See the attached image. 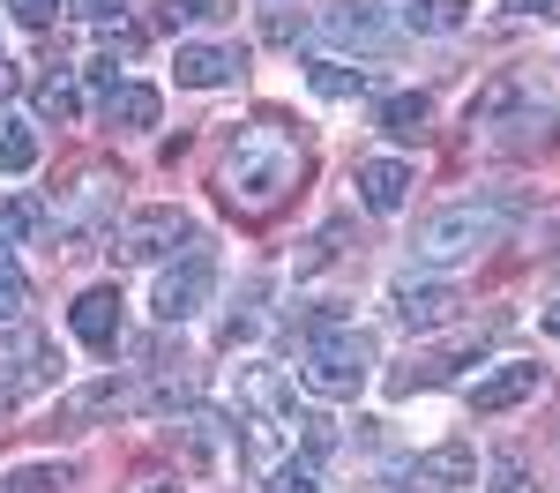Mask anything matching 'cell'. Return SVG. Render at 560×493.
Listing matches in <instances>:
<instances>
[{"instance_id": "29", "label": "cell", "mask_w": 560, "mask_h": 493, "mask_svg": "<svg viewBox=\"0 0 560 493\" xmlns=\"http://www.w3.org/2000/svg\"><path fill=\"white\" fill-rule=\"evenodd\" d=\"M232 15V0H165V23H224Z\"/></svg>"}, {"instance_id": "31", "label": "cell", "mask_w": 560, "mask_h": 493, "mask_svg": "<svg viewBox=\"0 0 560 493\" xmlns=\"http://www.w3.org/2000/svg\"><path fill=\"white\" fill-rule=\"evenodd\" d=\"M120 8H128V0H68L75 23H120Z\"/></svg>"}, {"instance_id": "4", "label": "cell", "mask_w": 560, "mask_h": 493, "mask_svg": "<svg viewBox=\"0 0 560 493\" xmlns=\"http://www.w3.org/2000/svg\"><path fill=\"white\" fill-rule=\"evenodd\" d=\"M478 128H486V142H501V150H530V142H553L560 113L538 105V97H523V83H493L486 97H471V134Z\"/></svg>"}, {"instance_id": "33", "label": "cell", "mask_w": 560, "mask_h": 493, "mask_svg": "<svg viewBox=\"0 0 560 493\" xmlns=\"http://www.w3.org/2000/svg\"><path fill=\"white\" fill-rule=\"evenodd\" d=\"M135 52H142V31L113 23V31H105V60H135Z\"/></svg>"}, {"instance_id": "25", "label": "cell", "mask_w": 560, "mask_h": 493, "mask_svg": "<svg viewBox=\"0 0 560 493\" xmlns=\"http://www.w3.org/2000/svg\"><path fill=\"white\" fill-rule=\"evenodd\" d=\"M23 307H31V284L15 269V247L0 239V321H23Z\"/></svg>"}, {"instance_id": "16", "label": "cell", "mask_w": 560, "mask_h": 493, "mask_svg": "<svg viewBox=\"0 0 560 493\" xmlns=\"http://www.w3.org/2000/svg\"><path fill=\"white\" fill-rule=\"evenodd\" d=\"M404 195H411V165H396V157H366L359 165V202L388 218V210H404Z\"/></svg>"}, {"instance_id": "5", "label": "cell", "mask_w": 560, "mask_h": 493, "mask_svg": "<svg viewBox=\"0 0 560 493\" xmlns=\"http://www.w3.org/2000/svg\"><path fill=\"white\" fill-rule=\"evenodd\" d=\"M52 382H60L52 344H45L38 329H23V321H0V397L23 403V397H38V389H52Z\"/></svg>"}, {"instance_id": "21", "label": "cell", "mask_w": 560, "mask_h": 493, "mask_svg": "<svg viewBox=\"0 0 560 493\" xmlns=\"http://www.w3.org/2000/svg\"><path fill=\"white\" fill-rule=\"evenodd\" d=\"M105 120L113 128H158V90L150 83H120L105 97Z\"/></svg>"}, {"instance_id": "22", "label": "cell", "mask_w": 560, "mask_h": 493, "mask_svg": "<svg viewBox=\"0 0 560 493\" xmlns=\"http://www.w3.org/2000/svg\"><path fill=\"white\" fill-rule=\"evenodd\" d=\"M261 479H269V493H322V456H314V448H292V456L269 463Z\"/></svg>"}, {"instance_id": "3", "label": "cell", "mask_w": 560, "mask_h": 493, "mask_svg": "<svg viewBox=\"0 0 560 493\" xmlns=\"http://www.w3.org/2000/svg\"><path fill=\"white\" fill-rule=\"evenodd\" d=\"M374 374V337L359 321H329L306 337V359H300V382L314 397H359Z\"/></svg>"}, {"instance_id": "30", "label": "cell", "mask_w": 560, "mask_h": 493, "mask_svg": "<svg viewBox=\"0 0 560 493\" xmlns=\"http://www.w3.org/2000/svg\"><path fill=\"white\" fill-rule=\"evenodd\" d=\"M68 479H75L68 463H60V471H52V463H38V471H15L8 486H15V493H60V486H68Z\"/></svg>"}, {"instance_id": "11", "label": "cell", "mask_w": 560, "mask_h": 493, "mask_svg": "<svg viewBox=\"0 0 560 493\" xmlns=\"http://www.w3.org/2000/svg\"><path fill=\"white\" fill-rule=\"evenodd\" d=\"M388 300H396V314H404L411 329H448V321L464 314V292H456V284H433V277H404Z\"/></svg>"}, {"instance_id": "38", "label": "cell", "mask_w": 560, "mask_h": 493, "mask_svg": "<svg viewBox=\"0 0 560 493\" xmlns=\"http://www.w3.org/2000/svg\"><path fill=\"white\" fill-rule=\"evenodd\" d=\"M8 411H15V403H8V397H0V419H8Z\"/></svg>"}, {"instance_id": "14", "label": "cell", "mask_w": 560, "mask_h": 493, "mask_svg": "<svg viewBox=\"0 0 560 493\" xmlns=\"http://www.w3.org/2000/svg\"><path fill=\"white\" fill-rule=\"evenodd\" d=\"M120 307H128V300H120V292H113V284H97V292H83V300H75V307H68V329H75V337H83L90 352H105V344H113V337H120Z\"/></svg>"}, {"instance_id": "20", "label": "cell", "mask_w": 560, "mask_h": 493, "mask_svg": "<svg viewBox=\"0 0 560 493\" xmlns=\"http://www.w3.org/2000/svg\"><path fill=\"white\" fill-rule=\"evenodd\" d=\"M433 120V105L419 97V90H396V97H382V134H396V142H419Z\"/></svg>"}, {"instance_id": "10", "label": "cell", "mask_w": 560, "mask_h": 493, "mask_svg": "<svg viewBox=\"0 0 560 493\" xmlns=\"http://www.w3.org/2000/svg\"><path fill=\"white\" fill-rule=\"evenodd\" d=\"M471 471H478L471 448H464V442H441V448L411 456V463L396 471V493H464V486H471Z\"/></svg>"}, {"instance_id": "1", "label": "cell", "mask_w": 560, "mask_h": 493, "mask_svg": "<svg viewBox=\"0 0 560 493\" xmlns=\"http://www.w3.org/2000/svg\"><path fill=\"white\" fill-rule=\"evenodd\" d=\"M300 165L306 157H300V142L284 134V120H255V128L240 134V150L224 157V202L261 218V210H277L300 187Z\"/></svg>"}, {"instance_id": "26", "label": "cell", "mask_w": 560, "mask_h": 493, "mask_svg": "<svg viewBox=\"0 0 560 493\" xmlns=\"http://www.w3.org/2000/svg\"><path fill=\"white\" fill-rule=\"evenodd\" d=\"M464 8H471V0H419L404 23H411V31H464Z\"/></svg>"}, {"instance_id": "24", "label": "cell", "mask_w": 560, "mask_h": 493, "mask_svg": "<svg viewBox=\"0 0 560 493\" xmlns=\"http://www.w3.org/2000/svg\"><path fill=\"white\" fill-rule=\"evenodd\" d=\"M31 105H38V120H75V113H83V90L68 83V75H45V83L31 90Z\"/></svg>"}, {"instance_id": "19", "label": "cell", "mask_w": 560, "mask_h": 493, "mask_svg": "<svg viewBox=\"0 0 560 493\" xmlns=\"http://www.w3.org/2000/svg\"><path fill=\"white\" fill-rule=\"evenodd\" d=\"M128 382H97V389H75V397H60V411H52V434L60 426H90V419H105V411H128Z\"/></svg>"}, {"instance_id": "12", "label": "cell", "mask_w": 560, "mask_h": 493, "mask_svg": "<svg viewBox=\"0 0 560 493\" xmlns=\"http://www.w3.org/2000/svg\"><path fill=\"white\" fill-rule=\"evenodd\" d=\"M232 434H240V426H232V419H217V411H202V403L173 411V442H179V456H187L195 471L224 463V442H232Z\"/></svg>"}, {"instance_id": "13", "label": "cell", "mask_w": 560, "mask_h": 493, "mask_svg": "<svg viewBox=\"0 0 560 493\" xmlns=\"http://www.w3.org/2000/svg\"><path fill=\"white\" fill-rule=\"evenodd\" d=\"M179 83L187 90H224V83H240V68H247V52L240 45H179Z\"/></svg>"}, {"instance_id": "34", "label": "cell", "mask_w": 560, "mask_h": 493, "mask_svg": "<svg viewBox=\"0 0 560 493\" xmlns=\"http://www.w3.org/2000/svg\"><path fill=\"white\" fill-rule=\"evenodd\" d=\"M15 90H23V68H15V60H0V105H8Z\"/></svg>"}, {"instance_id": "37", "label": "cell", "mask_w": 560, "mask_h": 493, "mask_svg": "<svg viewBox=\"0 0 560 493\" xmlns=\"http://www.w3.org/2000/svg\"><path fill=\"white\" fill-rule=\"evenodd\" d=\"M546 329H553V337H560V307H546Z\"/></svg>"}, {"instance_id": "7", "label": "cell", "mask_w": 560, "mask_h": 493, "mask_svg": "<svg viewBox=\"0 0 560 493\" xmlns=\"http://www.w3.org/2000/svg\"><path fill=\"white\" fill-rule=\"evenodd\" d=\"M306 38L314 45H366V52H382L396 31H388V15L374 0H329L314 23H306Z\"/></svg>"}, {"instance_id": "36", "label": "cell", "mask_w": 560, "mask_h": 493, "mask_svg": "<svg viewBox=\"0 0 560 493\" xmlns=\"http://www.w3.org/2000/svg\"><path fill=\"white\" fill-rule=\"evenodd\" d=\"M142 493H187V486H179V479H150Z\"/></svg>"}, {"instance_id": "6", "label": "cell", "mask_w": 560, "mask_h": 493, "mask_svg": "<svg viewBox=\"0 0 560 493\" xmlns=\"http://www.w3.org/2000/svg\"><path fill=\"white\" fill-rule=\"evenodd\" d=\"M179 239H195L187 210H135V218H120L113 232H105V255H113L120 269H135V262H158V255H173Z\"/></svg>"}, {"instance_id": "23", "label": "cell", "mask_w": 560, "mask_h": 493, "mask_svg": "<svg viewBox=\"0 0 560 493\" xmlns=\"http://www.w3.org/2000/svg\"><path fill=\"white\" fill-rule=\"evenodd\" d=\"M38 165V134H31V120H8L0 113V173H31Z\"/></svg>"}, {"instance_id": "15", "label": "cell", "mask_w": 560, "mask_h": 493, "mask_svg": "<svg viewBox=\"0 0 560 493\" xmlns=\"http://www.w3.org/2000/svg\"><path fill=\"white\" fill-rule=\"evenodd\" d=\"M538 382H546V366H501V374H486V382L471 389V411H478V419L516 411L523 397H538Z\"/></svg>"}, {"instance_id": "9", "label": "cell", "mask_w": 560, "mask_h": 493, "mask_svg": "<svg viewBox=\"0 0 560 493\" xmlns=\"http://www.w3.org/2000/svg\"><path fill=\"white\" fill-rule=\"evenodd\" d=\"M113 202H120V179L105 173V165H90V173L68 187V202L52 210V232H60V239H90L97 224L113 218Z\"/></svg>"}, {"instance_id": "17", "label": "cell", "mask_w": 560, "mask_h": 493, "mask_svg": "<svg viewBox=\"0 0 560 493\" xmlns=\"http://www.w3.org/2000/svg\"><path fill=\"white\" fill-rule=\"evenodd\" d=\"M202 397V366H165L142 397H135V411H150V419H173V411H187V403Z\"/></svg>"}, {"instance_id": "35", "label": "cell", "mask_w": 560, "mask_h": 493, "mask_svg": "<svg viewBox=\"0 0 560 493\" xmlns=\"http://www.w3.org/2000/svg\"><path fill=\"white\" fill-rule=\"evenodd\" d=\"M509 15H560V0H509Z\"/></svg>"}, {"instance_id": "18", "label": "cell", "mask_w": 560, "mask_h": 493, "mask_svg": "<svg viewBox=\"0 0 560 493\" xmlns=\"http://www.w3.org/2000/svg\"><path fill=\"white\" fill-rule=\"evenodd\" d=\"M306 83L329 105H351V97H374V68H351V60H306Z\"/></svg>"}, {"instance_id": "28", "label": "cell", "mask_w": 560, "mask_h": 493, "mask_svg": "<svg viewBox=\"0 0 560 493\" xmlns=\"http://www.w3.org/2000/svg\"><path fill=\"white\" fill-rule=\"evenodd\" d=\"M486 493H530V463H523V448H501V456H493Z\"/></svg>"}, {"instance_id": "27", "label": "cell", "mask_w": 560, "mask_h": 493, "mask_svg": "<svg viewBox=\"0 0 560 493\" xmlns=\"http://www.w3.org/2000/svg\"><path fill=\"white\" fill-rule=\"evenodd\" d=\"M38 224H45V210L31 202V195H15V202H0V239H8V247H15V239H31Z\"/></svg>"}, {"instance_id": "32", "label": "cell", "mask_w": 560, "mask_h": 493, "mask_svg": "<svg viewBox=\"0 0 560 493\" xmlns=\"http://www.w3.org/2000/svg\"><path fill=\"white\" fill-rule=\"evenodd\" d=\"M8 15H15V23H31V31H45V23L60 15V0H8Z\"/></svg>"}, {"instance_id": "8", "label": "cell", "mask_w": 560, "mask_h": 493, "mask_svg": "<svg viewBox=\"0 0 560 493\" xmlns=\"http://www.w3.org/2000/svg\"><path fill=\"white\" fill-rule=\"evenodd\" d=\"M210 292H217V255H210V247H195L179 269L158 277V300H150V307H158V321H187V314L210 307Z\"/></svg>"}, {"instance_id": "2", "label": "cell", "mask_w": 560, "mask_h": 493, "mask_svg": "<svg viewBox=\"0 0 560 493\" xmlns=\"http://www.w3.org/2000/svg\"><path fill=\"white\" fill-rule=\"evenodd\" d=\"M509 224H516V210H509V202H448V210L419 218L411 255H419L427 269H448V262H464V255L501 247V239H509Z\"/></svg>"}]
</instances>
